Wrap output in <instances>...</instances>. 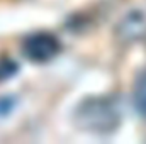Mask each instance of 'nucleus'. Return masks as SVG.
I'll return each mask as SVG.
<instances>
[{
  "mask_svg": "<svg viewBox=\"0 0 146 144\" xmlns=\"http://www.w3.org/2000/svg\"><path fill=\"white\" fill-rule=\"evenodd\" d=\"M12 107V104H10V98H2L0 100V114H7L9 110Z\"/></svg>",
  "mask_w": 146,
  "mask_h": 144,
  "instance_id": "6",
  "label": "nucleus"
},
{
  "mask_svg": "<svg viewBox=\"0 0 146 144\" xmlns=\"http://www.w3.org/2000/svg\"><path fill=\"white\" fill-rule=\"evenodd\" d=\"M61 49L60 41L51 32H36L22 41V53L27 59L34 63L51 61Z\"/></svg>",
  "mask_w": 146,
  "mask_h": 144,
  "instance_id": "2",
  "label": "nucleus"
},
{
  "mask_svg": "<svg viewBox=\"0 0 146 144\" xmlns=\"http://www.w3.org/2000/svg\"><path fill=\"white\" fill-rule=\"evenodd\" d=\"M73 122L80 131L94 134H110L121 124L117 108L107 98L92 97L83 100L73 114Z\"/></svg>",
  "mask_w": 146,
  "mask_h": 144,
  "instance_id": "1",
  "label": "nucleus"
},
{
  "mask_svg": "<svg viewBox=\"0 0 146 144\" xmlns=\"http://www.w3.org/2000/svg\"><path fill=\"white\" fill-rule=\"evenodd\" d=\"M134 107L138 114L146 119V68L138 75L134 83Z\"/></svg>",
  "mask_w": 146,
  "mask_h": 144,
  "instance_id": "4",
  "label": "nucleus"
},
{
  "mask_svg": "<svg viewBox=\"0 0 146 144\" xmlns=\"http://www.w3.org/2000/svg\"><path fill=\"white\" fill-rule=\"evenodd\" d=\"M17 71H19V65L14 59H10V58H2L0 59V81H5V80L12 78Z\"/></svg>",
  "mask_w": 146,
  "mask_h": 144,
  "instance_id": "5",
  "label": "nucleus"
},
{
  "mask_svg": "<svg viewBox=\"0 0 146 144\" xmlns=\"http://www.w3.org/2000/svg\"><path fill=\"white\" fill-rule=\"evenodd\" d=\"M115 39L122 44H133L146 36V14L143 10H131L127 12L114 29Z\"/></svg>",
  "mask_w": 146,
  "mask_h": 144,
  "instance_id": "3",
  "label": "nucleus"
}]
</instances>
